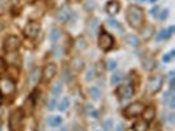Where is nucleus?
Listing matches in <instances>:
<instances>
[{"label": "nucleus", "mask_w": 175, "mask_h": 131, "mask_svg": "<svg viewBox=\"0 0 175 131\" xmlns=\"http://www.w3.org/2000/svg\"><path fill=\"white\" fill-rule=\"evenodd\" d=\"M167 17H169V9H163V10L161 12V15H159V20H161V21H164Z\"/></svg>", "instance_id": "nucleus-36"}, {"label": "nucleus", "mask_w": 175, "mask_h": 131, "mask_svg": "<svg viewBox=\"0 0 175 131\" xmlns=\"http://www.w3.org/2000/svg\"><path fill=\"white\" fill-rule=\"evenodd\" d=\"M132 128H133V131H148L149 122H146V121H143V119H140V121H137V122H134Z\"/></svg>", "instance_id": "nucleus-16"}, {"label": "nucleus", "mask_w": 175, "mask_h": 131, "mask_svg": "<svg viewBox=\"0 0 175 131\" xmlns=\"http://www.w3.org/2000/svg\"><path fill=\"white\" fill-rule=\"evenodd\" d=\"M22 110L16 109L9 114V130L11 131H20L22 126Z\"/></svg>", "instance_id": "nucleus-2"}, {"label": "nucleus", "mask_w": 175, "mask_h": 131, "mask_svg": "<svg viewBox=\"0 0 175 131\" xmlns=\"http://www.w3.org/2000/svg\"><path fill=\"white\" fill-rule=\"evenodd\" d=\"M63 77H65V80H66V81H70V80H71V73H70V75H69V71H65V76H63Z\"/></svg>", "instance_id": "nucleus-43"}, {"label": "nucleus", "mask_w": 175, "mask_h": 131, "mask_svg": "<svg viewBox=\"0 0 175 131\" xmlns=\"http://www.w3.org/2000/svg\"><path fill=\"white\" fill-rule=\"evenodd\" d=\"M54 55H56V56H62V49L61 47H54Z\"/></svg>", "instance_id": "nucleus-41"}, {"label": "nucleus", "mask_w": 175, "mask_h": 131, "mask_svg": "<svg viewBox=\"0 0 175 131\" xmlns=\"http://www.w3.org/2000/svg\"><path fill=\"white\" fill-rule=\"evenodd\" d=\"M167 102H169V107H170V109H174V107H175V96H174V94H172V96L167 100Z\"/></svg>", "instance_id": "nucleus-37"}, {"label": "nucleus", "mask_w": 175, "mask_h": 131, "mask_svg": "<svg viewBox=\"0 0 175 131\" xmlns=\"http://www.w3.org/2000/svg\"><path fill=\"white\" fill-rule=\"evenodd\" d=\"M95 75H96V68H95V66H91V67H88L87 72H86V80L87 81L92 80V79L95 77Z\"/></svg>", "instance_id": "nucleus-26"}, {"label": "nucleus", "mask_w": 175, "mask_h": 131, "mask_svg": "<svg viewBox=\"0 0 175 131\" xmlns=\"http://www.w3.org/2000/svg\"><path fill=\"white\" fill-rule=\"evenodd\" d=\"M77 47L80 50H84L86 47H87V42H86L84 37H78L77 39Z\"/></svg>", "instance_id": "nucleus-28"}, {"label": "nucleus", "mask_w": 175, "mask_h": 131, "mask_svg": "<svg viewBox=\"0 0 175 131\" xmlns=\"http://www.w3.org/2000/svg\"><path fill=\"white\" fill-rule=\"evenodd\" d=\"M112 127H113V121H112V118H109V119L104 121V123H103L104 131H111Z\"/></svg>", "instance_id": "nucleus-31"}, {"label": "nucleus", "mask_w": 175, "mask_h": 131, "mask_svg": "<svg viewBox=\"0 0 175 131\" xmlns=\"http://www.w3.org/2000/svg\"><path fill=\"white\" fill-rule=\"evenodd\" d=\"M88 93H90L91 98L95 100V101H98V100L100 98V96H101V92H100V89H99L98 86H91V88L88 89Z\"/></svg>", "instance_id": "nucleus-20"}, {"label": "nucleus", "mask_w": 175, "mask_h": 131, "mask_svg": "<svg viewBox=\"0 0 175 131\" xmlns=\"http://www.w3.org/2000/svg\"><path fill=\"white\" fill-rule=\"evenodd\" d=\"M150 1H151V3H154V1H157V0H150Z\"/></svg>", "instance_id": "nucleus-51"}, {"label": "nucleus", "mask_w": 175, "mask_h": 131, "mask_svg": "<svg viewBox=\"0 0 175 131\" xmlns=\"http://www.w3.org/2000/svg\"><path fill=\"white\" fill-rule=\"evenodd\" d=\"M41 70L40 68H34V70L30 71L29 76H28V84H29L30 86H34L38 84V81L41 80Z\"/></svg>", "instance_id": "nucleus-11"}, {"label": "nucleus", "mask_w": 175, "mask_h": 131, "mask_svg": "<svg viewBox=\"0 0 175 131\" xmlns=\"http://www.w3.org/2000/svg\"><path fill=\"white\" fill-rule=\"evenodd\" d=\"M40 31H41V25L37 21H29L24 29V33L28 38H36Z\"/></svg>", "instance_id": "nucleus-6"}, {"label": "nucleus", "mask_w": 175, "mask_h": 131, "mask_svg": "<svg viewBox=\"0 0 175 131\" xmlns=\"http://www.w3.org/2000/svg\"><path fill=\"white\" fill-rule=\"evenodd\" d=\"M141 114L143 115V121L149 122V121L154 119V117H155V109H154L153 106H148L143 109V111L141 113Z\"/></svg>", "instance_id": "nucleus-15"}, {"label": "nucleus", "mask_w": 175, "mask_h": 131, "mask_svg": "<svg viewBox=\"0 0 175 131\" xmlns=\"http://www.w3.org/2000/svg\"><path fill=\"white\" fill-rule=\"evenodd\" d=\"M86 113L88 115H92L93 118H98V111L95 110V107L92 105H86Z\"/></svg>", "instance_id": "nucleus-29"}, {"label": "nucleus", "mask_w": 175, "mask_h": 131, "mask_svg": "<svg viewBox=\"0 0 175 131\" xmlns=\"http://www.w3.org/2000/svg\"><path fill=\"white\" fill-rule=\"evenodd\" d=\"M56 107H57V100H56V97H53V98L48 102V109L49 110H54Z\"/></svg>", "instance_id": "nucleus-35"}, {"label": "nucleus", "mask_w": 175, "mask_h": 131, "mask_svg": "<svg viewBox=\"0 0 175 131\" xmlns=\"http://www.w3.org/2000/svg\"><path fill=\"white\" fill-rule=\"evenodd\" d=\"M69 3H71V4H78V3L80 1V0H67Z\"/></svg>", "instance_id": "nucleus-46"}, {"label": "nucleus", "mask_w": 175, "mask_h": 131, "mask_svg": "<svg viewBox=\"0 0 175 131\" xmlns=\"http://www.w3.org/2000/svg\"><path fill=\"white\" fill-rule=\"evenodd\" d=\"M1 86H3V91L6 92L7 94L12 93V92L15 91V83L11 79H3V80H1Z\"/></svg>", "instance_id": "nucleus-14"}, {"label": "nucleus", "mask_w": 175, "mask_h": 131, "mask_svg": "<svg viewBox=\"0 0 175 131\" xmlns=\"http://www.w3.org/2000/svg\"><path fill=\"white\" fill-rule=\"evenodd\" d=\"M71 16H74V12H71V9H70L69 7H63L58 10L56 17H57V20L61 21V22H66V21L70 20Z\"/></svg>", "instance_id": "nucleus-10"}, {"label": "nucleus", "mask_w": 175, "mask_h": 131, "mask_svg": "<svg viewBox=\"0 0 175 131\" xmlns=\"http://www.w3.org/2000/svg\"><path fill=\"white\" fill-rule=\"evenodd\" d=\"M58 131H67V127H62L61 130H58Z\"/></svg>", "instance_id": "nucleus-49"}, {"label": "nucleus", "mask_w": 175, "mask_h": 131, "mask_svg": "<svg viewBox=\"0 0 175 131\" xmlns=\"http://www.w3.org/2000/svg\"><path fill=\"white\" fill-rule=\"evenodd\" d=\"M88 33L92 37H95L98 34V29H99V18L98 17H92L90 21H88Z\"/></svg>", "instance_id": "nucleus-13"}, {"label": "nucleus", "mask_w": 175, "mask_h": 131, "mask_svg": "<svg viewBox=\"0 0 175 131\" xmlns=\"http://www.w3.org/2000/svg\"><path fill=\"white\" fill-rule=\"evenodd\" d=\"M0 104H1V91H0Z\"/></svg>", "instance_id": "nucleus-50"}, {"label": "nucleus", "mask_w": 175, "mask_h": 131, "mask_svg": "<svg viewBox=\"0 0 175 131\" xmlns=\"http://www.w3.org/2000/svg\"><path fill=\"white\" fill-rule=\"evenodd\" d=\"M116 131H124V125H122L121 122L117 125V130H116Z\"/></svg>", "instance_id": "nucleus-45"}, {"label": "nucleus", "mask_w": 175, "mask_h": 131, "mask_svg": "<svg viewBox=\"0 0 175 131\" xmlns=\"http://www.w3.org/2000/svg\"><path fill=\"white\" fill-rule=\"evenodd\" d=\"M87 3H88V4L86 5V8H87V9H91V10H92L93 8H95V3H93V1H87Z\"/></svg>", "instance_id": "nucleus-42"}, {"label": "nucleus", "mask_w": 175, "mask_h": 131, "mask_svg": "<svg viewBox=\"0 0 175 131\" xmlns=\"http://www.w3.org/2000/svg\"><path fill=\"white\" fill-rule=\"evenodd\" d=\"M107 22H108V25H109V26H112V28L119 29V30H124V29H122V26L120 25L119 21L113 20V18H108V21H107Z\"/></svg>", "instance_id": "nucleus-30"}, {"label": "nucleus", "mask_w": 175, "mask_h": 131, "mask_svg": "<svg viewBox=\"0 0 175 131\" xmlns=\"http://www.w3.org/2000/svg\"><path fill=\"white\" fill-rule=\"evenodd\" d=\"M127 20L132 28H141L143 24V9L138 5H130L127 12Z\"/></svg>", "instance_id": "nucleus-1"}, {"label": "nucleus", "mask_w": 175, "mask_h": 131, "mask_svg": "<svg viewBox=\"0 0 175 131\" xmlns=\"http://www.w3.org/2000/svg\"><path fill=\"white\" fill-rule=\"evenodd\" d=\"M69 106H70V100L67 98V97H63V98L59 101V104L57 105V109H59L61 111H65Z\"/></svg>", "instance_id": "nucleus-24"}, {"label": "nucleus", "mask_w": 175, "mask_h": 131, "mask_svg": "<svg viewBox=\"0 0 175 131\" xmlns=\"http://www.w3.org/2000/svg\"><path fill=\"white\" fill-rule=\"evenodd\" d=\"M169 122L172 123V125L175 123V115H174V114H170V115H169Z\"/></svg>", "instance_id": "nucleus-44"}, {"label": "nucleus", "mask_w": 175, "mask_h": 131, "mask_svg": "<svg viewBox=\"0 0 175 131\" xmlns=\"http://www.w3.org/2000/svg\"><path fill=\"white\" fill-rule=\"evenodd\" d=\"M20 47V39L16 36H9L4 41V50L7 52H13Z\"/></svg>", "instance_id": "nucleus-8"}, {"label": "nucleus", "mask_w": 175, "mask_h": 131, "mask_svg": "<svg viewBox=\"0 0 175 131\" xmlns=\"http://www.w3.org/2000/svg\"><path fill=\"white\" fill-rule=\"evenodd\" d=\"M122 79H124V73L121 71H117L111 76V84H119Z\"/></svg>", "instance_id": "nucleus-23"}, {"label": "nucleus", "mask_w": 175, "mask_h": 131, "mask_svg": "<svg viewBox=\"0 0 175 131\" xmlns=\"http://www.w3.org/2000/svg\"><path fill=\"white\" fill-rule=\"evenodd\" d=\"M61 92H62V83H61V81H57V83L53 85L51 93H53L54 97H57V96H59V93H61Z\"/></svg>", "instance_id": "nucleus-27"}, {"label": "nucleus", "mask_w": 175, "mask_h": 131, "mask_svg": "<svg viewBox=\"0 0 175 131\" xmlns=\"http://www.w3.org/2000/svg\"><path fill=\"white\" fill-rule=\"evenodd\" d=\"M6 71V62L0 58V73H3Z\"/></svg>", "instance_id": "nucleus-40"}, {"label": "nucleus", "mask_w": 175, "mask_h": 131, "mask_svg": "<svg viewBox=\"0 0 175 131\" xmlns=\"http://www.w3.org/2000/svg\"><path fill=\"white\" fill-rule=\"evenodd\" d=\"M46 123H48L50 127H57V126H59L62 123V117H59V115H51V117H48Z\"/></svg>", "instance_id": "nucleus-18"}, {"label": "nucleus", "mask_w": 175, "mask_h": 131, "mask_svg": "<svg viewBox=\"0 0 175 131\" xmlns=\"http://www.w3.org/2000/svg\"><path fill=\"white\" fill-rule=\"evenodd\" d=\"M105 10H107V13L111 16L117 15V13L120 12V3L117 1V0H111V1L107 3Z\"/></svg>", "instance_id": "nucleus-12"}, {"label": "nucleus", "mask_w": 175, "mask_h": 131, "mask_svg": "<svg viewBox=\"0 0 175 131\" xmlns=\"http://www.w3.org/2000/svg\"><path fill=\"white\" fill-rule=\"evenodd\" d=\"M143 68L145 70H153V68H155L157 63H155V59L154 58H146L145 60H143Z\"/></svg>", "instance_id": "nucleus-21"}, {"label": "nucleus", "mask_w": 175, "mask_h": 131, "mask_svg": "<svg viewBox=\"0 0 175 131\" xmlns=\"http://www.w3.org/2000/svg\"><path fill=\"white\" fill-rule=\"evenodd\" d=\"M169 33H167V29H162L161 31L158 33V36L155 37V39L157 41H162V39H164V38H169Z\"/></svg>", "instance_id": "nucleus-32"}, {"label": "nucleus", "mask_w": 175, "mask_h": 131, "mask_svg": "<svg viewBox=\"0 0 175 131\" xmlns=\"http://www.w3.org/2000/svg\"><path fill=\"white\" fill-rule=\"evenodd\" d=\"M145 106H143L142 102L140 101H136L133 104L128 105L124 110V115L127 118H133V117H137V115H141V113L143 111Z\"/></svg>", "instance_id": "nucleus-3"}, {"label": "nucleus", "mask_w": 175, "mask_h": 131, "mask_svg": "<svg viewBox=\"0 0 175 131\" xmlns=\"http://www.w3.org/2000/svg\"><path fill=\"white\" fill-rule=\"evenodd\" d=\"M125 42L132 47H137L138 45H140V39H138L134 34H128V36L125 37Z\"/></svg>", "instance_id": "nucleus-19"}, {"label": "nucleus", "mask_w": 175, "mask_h": 131, "mask_svg": "<svg viewBox=\"0 0 175 131\" xmlns=\"http://www.w3.org/2000/svg\"><path fill=\"white\" fill-rule=\"evenodd\" d=\"M3 29H4V24H3V22H1V21H0V31L3 30Z\"/></svg>", "instance_id": "nucleus-48"}, {"label": "nucleus", "mask_w": 175, "mask_h": 131, "mask_svg": "<svg viewBox=\"0 0 175 131\" xmlns=\"http://www.w3.org/2000/svg\"><path fill=\"white\" fill-rule=\"evenodd\" d=\"M59 38H61V30L57 28H54L53 30L50 31V41L51 42H57L59 41Z\"/></svg>", "instance_id": "nucleus-25"}, {"label": "nucleus", "mask_w": 175, "mask_h": 131, "mask_svg": "<svg viewBox=\"0 0 175 131\" xmlns=\"http://www.w3.org/2000/svg\"><path fill=\"white\" fill-rule=\"evenodd\" d=\"M172 94H174V93H172V89H169V91H167L166 93H164V96H163V100H162V101H163V102H167V100H169L170 97L172 96Z\"/></svg>", "instance_id": "nucleus-38"}, {"label": "nucleus", "mask_w": 175, "mask_h": 131, "mask_svg": "<svg viewBox=\"0 0 175 131\" xmlns=\"http://www.w3.org/2000/svg\"><path fill=\"white\" fill-rule=\"evenodd\" d=\"M56 73H57V66L54 64V63L46 64L42 70V76L45 80H51V79L56 76Z\"/></svg>", "instance_id": "nucleus-9"}, {"label": "nucleus", "mask_w": 175, "mask_h": 131, "mask_svg": "<svg viewBox=\"0 0 175 131\" xmlns=\"http://www.w3.org/2000/svg\"><path fill=\"white\" fill-rule=\"evenodd\" d=\"M115 39L111 34H108L107 31H101L100 36H99V47H100L103 51H108L113 47Z\"/></svg>", "instance_id": "nucleus-4"}, {"label": "nucleus", "mask_w": 175, "mask_h": 131, "mask_svg": "<svg viewBox=\"0 0 175 131\" xmlns=\"http://www.w3.org/2000/svg\"><path fill=\"white\" fill-rule=\"evenodd\" d=\"M70 66H71V68L74 71H80L83 68V66H84V62H83V59L80 56H75V58H72Z\"/></svg>", "instance_id": "nucleus-17"}, {"label": "nucleus", "mask_w": 175, "mask_h": 131, "mask_svg": "<svg viewBox=\"0 0 175 131\" xmlns=\"http://www.w3.org/2000/svg\"><path fill=\"white\" fill-rule=\"evenodd\" d=\"M153 34H154V26L148 25V26H145V28H143L142 37H143V38H145V39L151 38V37H153Z\"/></svg>", "instance_id": "nucleus-22"}, {"label": "nucleus", "mask_w": 175, "mask_h": 131, "mask_svg": "<svg viewBox=\"0 0 175 131\" xmlns=\"http://www.w3.org/2000/svg\"><path fill=\"white\" fill-rule=\"evenodd\" d=\"M174 55H175V50H171V51L169 52V54H164L163 55V58H162V60H163V62H170V60L172 59V58H174Z\"/></svg>", "instance_id": "nucleus-34"}, {"label": "nucleus", "mask_w": 175, "mask_h": 131, "mask_svg": "<svg viewBox=\"0 0 175 131\" xmlns=\"http://www.w3.org/2000/svg\"><path fill=\"white\" fill-rule=\"evenodd\" d=\"M134 93V88H133L130 84H124V85H120L116 89V94L119 96V98L121 100H128L133 96Z\"/></svg>", "instance_id": "nucleus-7"}, {"label": "nucleus", "mask_w": 175, "mask_h": 131, "mask_svg": "<svg viewBox=\"0 0 175 131\" xmlns=\"http://www.w3.org/2000/svg\"><path fill=\"white\" fill-rule=\"evenodd\" d=\"M158 12H159V8L158 7L151 8V10H150V13H151V16H153V17H157V16H158Z\"/></svg>", "instance_id": "nucleus-39"}, {"label": "nucleus", "mask_w": 175, "mask_h": 131, "mask_svg": "<svg viewBox=\"0 0 175 131\" xmlns=\"http://www.w3.org/2000/svg\"><path fill=\"white\" fill-rule=\"evenodd\" d=\"M116 67H117V62L115 59H108V62H107V68L108 70H116Z\"/></svg>", "instance_id": "nucleus-33"}, {"label": "nucleus", "mask_w": 175, "mask_h": 131, "mask_svg": "<svg viewBox=\"0 0 175 131\" xmlns=\"http://www.w3.org/2000/svg\"><path fill=\"white\" fill-rule=\"evenodd\" d=\"M162 84H163V77L161 75H154L151 77H149L148 80V89L150 93H157L161 91Z\"/></svg>", "instance_id": "nucleus-5"}, {"label": "nucleus", "mask_w": 175, "mask_h": 131, "mask_svg": "<svg viewBox=\"0 0 175 131\" xmlns=\"http://www.w3.org/2000/svg\"><path fill=\"white\" fill-rule=\"evenodd\" d=\"M72 131H84V130H83V127H79V126H77V127H75Z\"/></svg>", "instance_id": "nucleus-47"}]
</instances>
